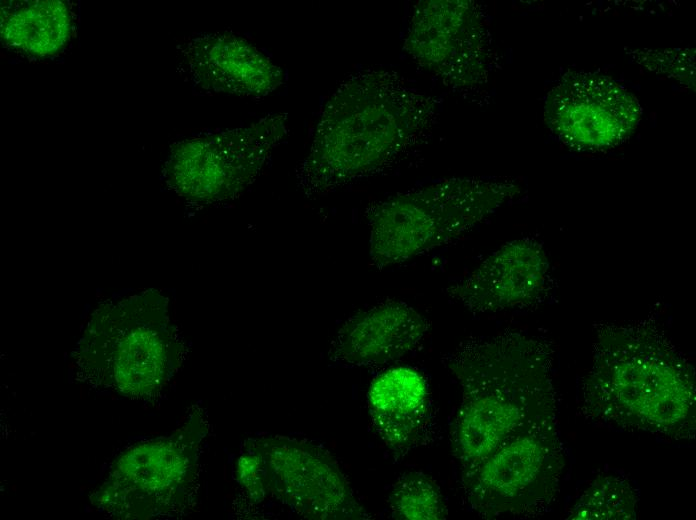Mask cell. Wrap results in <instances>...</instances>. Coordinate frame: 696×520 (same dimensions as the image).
I'll return each instance as SVG.
<instances>
[{"label": "cell", "instance_id": "6da1fadb", "mask_svg": "<svg viewBox=\"0 0 696 520\" xmlns=\"http://www.w3.org/2000/svg\"><path fill=\"white\" fill-rule=\"evenodd\" d=\"M695 372L652 321L605 323L580 385L582 412L625 431L685 440L695 436Z\"/></svg>", "mask_w": 696, "mask_h": 520}, {"label": "cell", "instance_id": "7a4b0ae2", "mask_svg": "<svg viewBox=\"0 0 696 520\" xmlns=\"http://www.w3.org/2000/svg\"><path fill=\"white\" fill-rule=\"evenodd\" d=\"M553 353L539 336L505 330L469 337L446 357L461 388L451 430L461 476L527 425L557 411Z\"/></svg>", "mask_w": 696, "mask_h": 520}, {"label": "cell", "instance_id": "3957f363", "mask_svg": "<svg viewBox=\"0 0 696 520\" xmlns=\"http://www.w3.org/2000/svg\"><path fill=\"white\" fill-rule=\"evenodd\" d=\"M435 109L430 97L393 71L352 75L323 107L297 169L299 188L322 195L380 171L422 140Z\"/></svg>", "mask_w": 696, "mask_h": 520}, {"label": "cell", "instance_id": "277c9868", "mask_svg": "<svg viewBox=\"0 0 696 520\" xmlns=\"http://www.w3.org/2000/svg\"><path fill=\"white\" fill-rule=\"evenodd\" d=\"M183 351L168 299L147 290L99 306L74 357L85 382L129 397L149 398L176 373Z\"/></svg>", "mask_w": 696, "mask_h": 520}, {"label": "cell", "instance_id": "5b68a950", "mask_svg": "<svg viewBox=\"0 0 696 520\" xmlns=\"http://www.w3.org/2000/svg\"><path fill=\"white\" fill-rule=\"evenodd\" d=\"M518 192L513 181L450 178L391 196L368 212L371 262L394 266L446 245Z\"/></svg>", "mask_w": 696, "mask_h": 520}, {"label": "cell", "instance_id": "8992f818", "mask_svg": "<svg viewBox=\"0 0 696 520\" xmlns=\"http://www.w3.org/2000/svg\"><path fill=\"white\" fill-rule=\"evenodd\" d=\"M206 433L207 423L195 410L172 434L131 446L115 459L108 477L91 496L92 503L120 519L180 514L195 495Z\"/></svg>", "mask_w": 696, "mask_h": 520}, {"label": "cell", "instance_id": "52a82bcc", "mask_svg": "<svg viewBox=\"0 0 696 520\" xmlns=\"http://www.w3.org/2000/svg\"><path fill=\"white\" fill-rule=\"evenodd\" d=\"M565 467L557 412L533 421L461 476L463 499L486 519L543 515Z\"/></svg>", "mask_w": 696, "mask_h": 520}, {"label": "cell", "instance_id": "ba28073f", "mask_svg": "<svg viewBox=\"0 0 696 520\" xmlns=\"http://www.w3.org/2000/svg\"><path fill=\"white\" fill-rule=\"evenodd\" d=\"M241 486L254 502L275 499L312 520L369 518L331 454L303 439L275 435L244 443Z\"/></svg>", "mask_w": 696, "mask_h": 520}, {"label": "cell", "instance_id": "9c48e42d", "mask_svg": "<svg viewBox=\"0 0 696 520\" xmlns=\"http://www.w3.org/2000/svg\"><path fill=\"white\" fill-rule=\"evenodd\" d=\"M287 132V115L271 114L239 128L184 140L170 151L166 181L192 202L235 198L255 181Z\"/></svg>", "mask_w": 696, "mask_h": 520}, {"label": "cell", "instance_id": "30bf717a", "mask_svg": "<svg viewBox=\"0 0 696 520\" xmlns=\"http://www.w3.org/2000/svg\"><path fill=\"white\" fill-rule=\"evenodd\" d=\"M640 115L632 93L596 73L566 74L545 103L551 131L569 147L584 151L618 145L634 131Z\"/></svg>", "mask_w": 696, "mask_h": 520}, {"label": "cell", "instance_id": "8fae6325", "mask_svg": "<svg viewBox=\"0 0 696 520\" xmlns=\"http://www.w3.org/2000/svg\"><path fill=\"white\" fill-rule=\"evenodd\" d=\"M476 5L422 1L415 6L405 48L411 58L451 87L476 84L487 63V35Z\"/></svg>", "mask_w": 696, "mask_h": 520}, {"label": "cell", "instance_id": "7c38bea8", "mask_svg": "<svg viewBox=\"0 0 696 520\" xmlns=\"http://www.w3.org/2000/svg\"><path fill=\"white\" fill-rule=\"evenodd\" d=\"M550 286V263L543 246L522 238L501 246L448 287L447 294L473 313H495L540 303Z\"/></svg>", "mask_w": 696, "mask_h": 520}, {"label": "cell", "instance_id": "4fadbf2b", "mask_svg": "<svg viewBox=\"0 0 696 520\" xmlns=\"http://www.w3.org/2000/svg\"><path fill=\"white\" fill-rule=\"evenodd\" d=\"M181 53L190 78L209 91L260 98L274 92L284 79L269 56L236 34L194 38Z\"/></svg>", "mask_w": 696, "mask_h": 520}, {"label": "cell", "instance_id": "5bb4252c", "mask_svg": "<svg viewBox=\"0 0 696 520\" xmlns=\"http://www.w3.org/2000/svg\"><path fill=\"white\" fill-rule=\"evenodd\" d=\"M430 326L408 303L387 300L350 316L333 339L329 357L351 367L396 361L424 341Z\"/></svg>", "mask_w": 696, "mask_h": 520}, {"label": "cell", "instance_id": "9a60e30c", "mask_svg": "<svg viewBox=\"0 0 696 520\" xmlns=\"http://www.w3.org/2000/svg\"><path fill=\"white\" fill-rule=\"evenodd\" d=\"M374 429L392 451L405 453L422 438L430 416V391L422 373L408 366L376 376L367 393Z\"/></svg>", "mask_w": 696, "mask_h": 520}, {"label": "cell", "instance_id": "2e32d148", "mask_svg": "<svg viewBox=\"0 0 696 520\" xmlns=\"http://www.w3.org/2000/svg\"><path fill=\"white\" fill-rule=\"evenodd\" d=\"M72 18L62 1H21L4 5L1 37L12 49L30 56H49L68 42Z\"/></svg>", "mask_w": 696, "mask_h": 520}, {"label": "cell", "instance_id": "e0dca14e", "mask_svg": "<svg viewBox=\"0 0 696 520\" xmlns=\"http://www.w3.org/2000/svg\"><path fill=\"white\" fill-rule=\"evenodd\" d=\"M639 491L619 475L598 476L571 507L566 519L628 520L637 518Z\"/></svg>", "mask_w": 696, "mask_h": 520}, {"label": "cell", "instance_id": "ac0fdd59", "mask_svg": "<svg viewBox=\"0 0 696 520\" xmlns=\"http://www.w3.org/2000/svg\"><path fill=\"white\" fill-rule=\"evenodd\" d=\"M389 507L394 518L403 520H441L447 516L438 485L417 471L399 477L390 493Z\"/></svg>", "mask_w": 696, "mask_h": 520}]
</instances>
